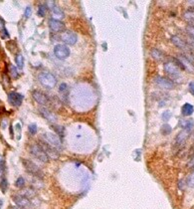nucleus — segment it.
<instances>
[{"label":"nucleus","mask_w":194,"mask_h":209,"mask_svg":"<svg viewBox=\"0 0 194 209\" xmlns=\"http://www.w3.org/2000/svg\"><path fill=\"white\" fill-rule=\"evenodd\" d=\"M39 111H40L41 116H42L43 118H45L48 122L56 123L57 121H58V118H57V116L55 115V114H53L51 111H49L48 109H46V108H41Z\"/></svg>","instance_id":"obj_14"},{"label":"nucleus","mask_w":194,"mask_h":209,"mask_svg":"<svg viewBox=\"0 0 194 209\" xmlns=\"http://www.w3.org/2000/svg\"><path fill=\"white\" fill-rule=\"evenodd\" d=\"M2 205H3V200H1V199H0V208H1Z\"/></svg>","instance_id":"obj_40"},{"label":"nucleus","mask_w":194,"mask_h":209,"mask_svg":"<svg viewBox=\"0 0 194 209\" xmlns=\"http://www.w3.org/2000/svg\"><path fill=\"white\" fill-rule=\"evenodd\" d=\"M61 40L67 45H75L78 41L77 34L74 33L73 31L66 30L61 34Z\"/></svg>","instance_id":"obj_10"},{"label":"nucleus","mask_w":194,"mask_h":209,"mask_svg":"<svg viewBox=\"0 0 194 209\" xmlns=\"http://www.w3.org/2000/svg\"><path fill=\"white\" fill-rule=\"evenodd\" d=\"M49 27L53 32H56V33H60V32H62V31L65 30V24L63 23L62 21L56 20V19H54V18L50 19Z\"/></svg>","instance_id":"obj_12"},{"label":"nucleus","mask_w":194,"mask_h":209,"mask_svg":"<svg viewBox=\"0 0 194 209\" xmlns=\"http://www.w3.org/2000/svg\"><path fill=\"white\" fill-rule=\"evenodd\" d=\"M70 53H71V51L68 48V46L63 45V44H58L54 48V54L60 60H65L66 58H68L70 56Z\"/></svg>","instance_id":"obj_6"},{"label":"nucleus","mask_w":194,"mask_h":209,"mask_svg":"<svg viewBox=\"0 0 194 209\" xmlns=\"http://www.w3.org/2000/svg\"><path fill=\"white\" fill-rule=\"evenodd\" d=\"M59 94L61 99L64 101L65 103L68 102V98H69V87L68 85L63 83L59 86Z\"/></svg>","instance_id":"obj_17"},{"label":"nucleus","mask_w":194,"mask_h":209,"mask_svg":"<svg viewBox=\"0 0 194 209\" xmlns=\"http://www.w3.org/2000/svg\"><path fill=\"white\" fill-rule=\"evenodd\" d=\"M9 69H10V74L12 76V78H13V79H17L18 78V72H17L16 67L10 64V65H9Z\"/></svg>","instance_id":"obj_26"},{"label":"nucleus","mask_w":194,"mask_h":209,"mask_svg":"<svg viewBox=\"0 0 194 209\" xmlns=\"http://www.w3.org/2000/svg\"><path fill=\"white\" fill-rule=\"evenodd\" d=\"M189 44H190V45H191V46L193 47V48H194V39H191V40H190Z\"/></svg>","instance_id":"obj_39"},{"label":"nucleus","mask_w":194,"mask_h":209,"mask_svg":"<svg viewBox=\"0 0 194 209\" xmlns=\"http://www.w3.org/2000/svg\"><path fill=\"white\" fill-rule=\"evenodd\" d=\"M41 139H43L44 141H46L47 144L51 145V147L56 148L57 150H62L61 138H59L58 135H55L54 132H44V134L41 135Z\"/></svg>","instance_id":"obj_1"},{"label":"nucleus","mask_w":194,"mask_h":209,"mask_svg":"<svg viewBox=\"0 0 194 209\" xmlns=\"http://www.w3.org/2000/svg\"><path fill=\"white\" fill-rule=\"evenodd\" d=\"M22 101H23V96L21 94H18L16 92H11L10 94L8 95V102L10 103V104L14 107H19L22 104Z\"/></svg>","instance_id":"obj_13"},{"label":"nucleus","mask_w":194,"mask_h":209,"mask_svg":"<svg viewBox=\"0 0 194 209\" xmlns=\"http://www.w3.org/2000/svg\"><path fill=\"white\" fill-rule=\"evenodd\" d=\"M15 62H16V65L18 66V68H23L24 66V58L21 54H17L16 58H15Z\"/></svg>","instance_id":"obj_24"},{"label":"nucleus","mask_w":194,"mask_h":209,"mask_svg":"<svg viewBox=\"0 0 194 209\" xmlns=\"http://www.w3.org/2000/svg\"><path fill=\"white\" fill-rule=\"evenodd\" d=\"M12 199H13L14 203L19 207L28 209L31 207V201L28 199L27 197H25L20 193H17V194H14L12 196Z\"/></svg>","instance_id":"obj_8"},{"label":"nucleus","mask_w":194,"mask_h":209,"mask_svg":"<svg viewBox=\"0 0 194 209\" xmlns=\"http://www.w3.org/2000/svg\"><path fill=\"white\" fill-rule=\"evenodd\" d=\"M29 151L37 160H39L41 162H44V163L48 162L49 156H47L45 153V151L40 147L39 144H32L29 148Z\"/></svg>","instance_id":"obj_4"},{"label":"nucleus","mask_w":194,"mask_h":209,"mask_svg":"<svg viewBox=\"0 0 194 209\" xmlns=\"http://www.w3.org/2000/svg\"><path fill=\"white\" fill-rule=\"evenodd\" d=\"M11 209H25V208L19 207V206H17V205H16V206H12V207H11Z\"/></svg>","instance_id":"obj_38"},{"label":"nucleus","mask_w":194,"mask_h":209,"mask_svg":"<svg viewBox=\"0 0 194 209\" xmlns=\"http://www.w3.org/2000/svg\"><path fill=\"white\" fill-rule=\"evenodd\" d=\"M20 194H22L25 197H27L28 199L29 198H32L35 196V190L33 188H29V187H26V188H23L20 192Z\"/></svg>","instance_id":"obj_21"},{"label":"nucleus","mask_w":194,"mask_h":209,"mask_svg":"<svg viewBox=\"0 0 194 209\" xmlns=\"http://www.w3.org/2000/svg\"><path fill=\"white\" fill-rule=\"evenodd\" d=\"M32 97L38 104H41V106H48L51 103L49 97L47 96L46 94H44L40 91H33Z\"/></svg>","instance_id":"obj_11"},{"label":"nucleus","mask_w":194,"mask_h":209,"mask_svg":"<svg viewBox=\"0 0 194 209\" xmlns=\"http://www.w3.org/2000/svg\"><path fill=\"white\" fill-rule=\"evenodd\" d=\"M23 165L26 168V171L30 173L32 176H35L38 179H42L44 177V173L40 169L39 166H37L33 161L29 159H23Z\"/></svg>","instance_id":"obj_3"},{"label":"nucleus","mask_w":194,"mask_h":209,"mask_svg":"<svg viewBox=\"0 0 194 209\" xmlns=\"http://www.w3.org/2000/svg\"><path fill=\"white\" fill-rule=\"evenodd\" d=\"M0 122H1V123H0V125H1L2 129H5L6 126H7V120H6V119H2Z\"/></svg>","instance_id":"obj_36"},{"label":"nucleus","mask_w":194,"mask_h":209,"mask_svg":"<svg viewBox=\"0 0 194 209\" xmlns=\"http://www.w3.org/2000/svg\"><path fill=\"white\" fill-rule=\"evenodd\" d=\"M38 81H39V83L42 86L48 89L54 88L57 84V79L55 76L51 74V73H47V72L40 73L39 76H38Z\"/></svg>","instance_id":"obj_2"},{"label":"nucleus","mask_w":194,"mask_h":209,"mask_svg":"<svg viewBox=\"0 0 194 209\" xmlns=\"http://www.w3.org/2000/svg\"><path fill=\"white\" fill-rule=\"evenodd\" d=\"M25 185V179L23 177H18V179L15 181V186L19 188H23Z\"/></svg>","instance_id":"obj_27"},{"label":"nucleus","mask_w":194,"mask_h":209,"mask_svg":"<svg viewBox=\"0 0 194 209\" xmlns=\"http://www.w3.org/2000/svg\"><path fill=\"white\" fill-rule=\"evenodd\" d=\"M161 132L163 135H168V134H170L171 132V126L169 125H163L161 126Z\"/></svg>","instance_id":"obj_28"},{"label":"nucleus","mask_w":194,"mask_h":209,"mask_svg":"<svg viewBox=\"0 0 194 209\" xmlns=\"http://www.w3.org/2000/svg\"><path fill=\"white\" fill-rule=\"evenodd\" d=\"M180 125L184 129H185V131L190 132V131H191V129L193 128L194 123H193L192 120H188V121H181Z\"/></svg>","instance_id":"obj_22"},{"label":"nucleus","mask_w":194,"mask_h":209,"mask_svg":"<svg viewBox=\"0 0 194 209\" xmlns=\"http://www.w3.org/2000/svg\"><path fill=\"white\" fill-rule=\"evenodd\" d=\"M0 188H1L2 192H6V190H7L8 181H7V179H6L5 177H3V178L1 179V182H0Z\"/></svg>","instance_id":"obj_25"},{"label":"nucleus","mask_w":194,"mask_h":209,"mask_svg":"<svg viewBox=\"0 0 194 209\" xmlns=\"http://www.w3.org/2000/svg\"><path fill=\"white\" fill-rule=\"evenodd\" d=\"M189 156H194V144H192V147L191 148H190V150H189Z\"/></svg>","instance_id":"obj_37"},{"label":"nucleus","mask_w":194,"mask_h":209,"mask_svg":"<svg viewBox=\"0 0 194 209\" xmlns=\"http://www.w3.org/2000/svg\"><path fill=\"white\" fill-rule=\"evenodd\" d=\"M28 129H29L30 135H34L37 132V125L36 123H31V125L29 126V128H28Z\"/></svg>","instance_id":"obj_30"},{"label":"nucleus","mask_w":194,"mask_h":209,"mask_svg":"<svg viewBox=\"0 0 194 209\" xmlns=\"http://www.w3.org/2000/svg\"><path fill=\"white\" fill-rule=\"evenodd\" d=\"M38 144L40 145V147L45 151V153L49 157L53 158V159H57V158L59 157V150H57L56 148L51 147L50 144H47L46 141H44L43 139H40L39 142H38Z\"/></svg>","instance_id":"obj_5"},{"label":"nucleus","mask_w":194,"mask_h":209,"mask_svg":"<svg viewBox=\"0 0 194 209\" xmlns=\"http://www.w3.org/2000/svg\"><path fill=\"white\" fill-rule=\"evenodd\" d=\"M52 14H53L54 19H56V20H60V19H62L64 17V12H63L60 8L57 7V6H54L52 8Z\"/></svg>","instance_id":"obj_19"},{"label":"nucleus","mask_w":194,"mask_h":209,"mask_svg":"<svg viewBox=\"0 0 194 209\" xmlns=\"http://www.w3.org/2000/svg\"><path fill=\"white\" fill-rule=\"evenodd\" d=\"M188 138V132L187 131H182L177 135L176 139H175V147H182L185 144L186 139Z\"/></svg>","instance_id":"obj_16"},{"label":"nucleus","mask_w":194,"mask_h":209,"mask_svg":"<svg viewBox=\"0 0 194 209\" xmlns=\"http://www.w3.org/2000/svg\"><path fill=\"white\" fill-rule=\"evenodd\" d=\"M186 32L188 33L191 37H193V39H194V26L188 25V26L186 27Z\"/></svg>","instance_id":"obj_31"},{"label":"nucleus","mask_w":194,"mask_h":209,"mask_svg":"<svg viewBox=\"0 0 194 209\" xmlns=\"http://www.w3.org/2000/svg\"><path fill=\"white\" fill-rule=\"evenodd\" d=\"M171 118V113L168 112V111H166V112H164L163 114H162V120H163L164 122L168 121Z\"/></svg>","instance_id":"obj_32"},{"label":"nucleus","mask_w":194,"mask_h":209,"mask_svg":"<svg viewBox=\"0 0 194 209\" xmlns=\"http://www.w3.org/2000/svg\"><path fill=\"white\" fill-rule=\"evenodd\" d=\"M171 42H172L177 48H179L181 50H189L187 43L184 42V40H182L179 36H177V35H174V36L171 37Z\"/></svg>","instance_id":"obj_15"},{"label":"nucleus","mask_w":194,"mask_h":209,"mask_svg":"<svg viewBox=\"0 0 194 209\" xmlns=\"http://www.w3.org/2000/svg\"><path fill=\"white\" fill-rule=\"evenodd\" d=\"M47 11H48V8H47V6L42 4V5L39 6V8H38L37 14H38V16H40V17H45L46 14H47Z\"/></svg>","instance_id":"obj_23"},{"label":"nucleus","mask_w":194,"mask_h":209,"mask_svg":"<svg viewBox=\"0 0 194 209\" xmlns=\"http://www.w3.org/2000/svg\"><path fill=\"white\" fill-rule=\"evenodd\" d=\"M31 14H32V9H31V7H27L26 9H25V12H24L25 17L29 18L31 16Z\"/></svg>","instance_id":"obj_33"},{"label":"nucleus","mask_w":194,"mask_h":209,"mask_svg":"<svg viewBox=\"0 0 194 209\" xmlns=\"http://www.w3.org/2000/svg\"><path fill=\"white\" fill-rule=\"evenodd\" d=\"M182 115L183 116H190V115H192L193 112H194V108L192 104H190L188 103H186V104H183V107H182Z\"/></svg>","instance_id":"obj_18"},{"label":"nucleus","mask_w":194,"mask_h":209,"mask_svg":"<svg viewBox=\"0 0 194 209\" xmlns=\"http://www.w3.org/2000/svg\"><path fill=\"white\" fill-rule=\"evenodd\" d=\"M164 72L172 78H177L180 76V71L178 66L174 62H166L164 63Z\"/></svg>","instance_id":"obj_7"},{"label":"nucleus","mask_w":194,"mask_h":209,"mask_svg":"<svg viewBox=\"0 0 194 209\" xmlns=\"http://www.w3.org/2000/svg\"><path fill=\"white\" fill-rule=\"evenodd\" d=\"M187 184H188L190 187H194V170L188 176V178H187Z\"/></svg>","instance_id":"obj_29"},{"label":"nucleus","mask_w":194,"mask_h":209,"mask_svg":"<svg viewBox=\"0 0 194 209\" xmlns=\"http://www.w3.org/2000/svg\"><path fill=\"white\" fill-rule=\"evenodd\" d=\"M189 91H190V93H191L193 95V97H194V82H190V84H189Z\"/></svg>","instance_id":"obj_35"},{"label":"nucleus","mask_w":194,"mask_h":209,"mask_svg":"<svg viewBox=\"0 0 194 209\" xmlns=\"http://www.w3.org/2000/svg\"><path fill=\"white\" fill-rule=\"evenodd\" d=\"M150 55L152 58L154 60H157V61H161V60H163L164 58V54L158 49H152L150 52Z\"/></svg>","instance_id":"obj_20"},{"label":"nucleus","mask_w":194,"mask_h":209,"mask_svg":"<svg viewBox=\"0 0 194 209\" xmlns=\"http://www.w3.org/2000/svg\"><path fill=\"white\" fill-rule=\"evenodd\" d=\"M154 82L158 87L160 89H163V90H172L174 88V83L168 78L158 76L154 79Z\"/></svg>","instance_id":"obj_9"},{"label":"nucleus","mask_w":194,"mask_h":209,"mask_svg":"<svg viewBox=\"0 0 194 209\" xmlns=\"http://www.w3.org/2000/svg\"><path fill=\"white\" fill-rule=\"evenodd\" d=\"M5 29H6V28H5V25H4V21L0 18V32H3Z\"/></svg>","instance_id":"obj_34"}]
</instances>
